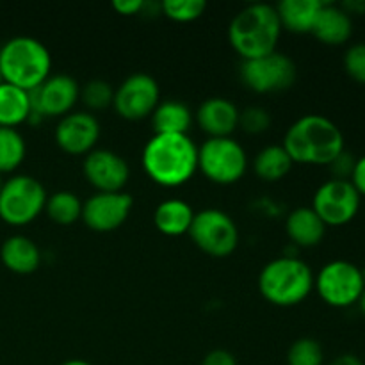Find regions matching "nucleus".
<instances>
[{
    "instance_id": "1",
    "label": "nucleus",
    "mask_w": 365,
    "mask_h": 365,
    "mask_svg": "<svg viewBox=\"0 0 365 365\" xmlns=\"http://www.w3.org/2000/svg\"><path fill=\"white\" fill-rule=\"evenodd\" d=\"M143 168L155 184L184 185L198 171V146L187 134H153L143 148Z\"/></svg>"
},
{
    "instance_id": "2",
    "label": "nucleus",
    "mask_w": 365,
    "mask_h": 365,
    "mask_svg": "<svg viewBox=\"0 0 365 365\" xmlns=\"http://www.w3.org/2000/svg\"><path fill=\"white\" fill-rule=\"evenodd\" d=\"M282 146L292 163L330 166L344 152V135L328 118L305 114L289 127Z\"/></svg>"
},
{
    "instance_id": "3",
    "label": "nucleus",
    "mask_w": 365,
    "mask_h": 365,
    "mask_svg": "<svg viewBox=\"0 0 365 365\" xmlns=\"http://www.w3.org/2000/svg\"><path fill=\"white\" fill-rule=\"evenodd\" d=\"M282 24L274 6L250 4L239 11L228 27V41L242 61L259 59L277 52Z\"/></svg>"
},
{
    "instance_id": "4",
    "label": "nucleus",
    "mask_w": 365,
    "mask_h": 365,
    "mask_svg": "<svg viewBox=\"0 0 365 365\" xmlns=\"http://www.w3.org/2000/svg\"><path fill=\"white\" fill-rule=\"evenodd\" d=\"M52 71V56L45 43L31 36H16L0 46L2 81L32 91L41 86Z\"/></svg>"
},
{
    "instance_id": "5",
    "label": "nucleus",
    "mask_w": 365,
    "mask_h": 365,
    "mask_svg": "<svg viewBox=\"0 0 365 365\" xmlns=\"http://www.w3.org/2000/svg\"><path fill=\"white\" fill-rule=\"evenodd\" d=\"M259 291L266 302L277 307H294L314 291V273L298 257H278L262 267Z\"/></svg>"
},
{
    "instance_id": "6",
    "label": "nucleus",
    "mask_w": 365,
    "mask_h": 365,
    "mask_svg": "<svg viewBox=\"0 0 365 365\" xmlns=\"http://www.w3.org/2000/svg\"><path fill=\"white\" fill-rule=\"evenodd\" d=\"M46 191L39 180L29 175H14L4 180L0 191V220L13 227L32 223L45 210Z\"/></svg>"
},
{
    "instance_id": "7",
    "label": "nucleus",
    "mask_w": 365,
    "mask_h": 365,
    "mask_svg": "<svg viewBox=\"0 0 365 365\" xmlns=\"http://www.w3.org/2000/svg\"><path fill=\"white\" fill-rule=\"evenodd\" d=\"M246 170L248 155L234 138H209L198 146V171L214 184H234Z\"/></svg>"
},
{
    "instance_id": "8",
    "label": "nucleus",
    "mask_w": 365,
    "mask_h": 365,
    "mask_svg": "<svg viewBox=\"0 0 365 365\" xmlns=\"http://www.w3.org/2000/svg\"><path fill=\"white\" fill-rule=\"evenodd\" d=\"M314 287L327 305L346 309L359 303L365 289V274L348 260H334L321 267L314 278Z\"/></svg>"
},
{
    "instance_id": "9",
    "label": "nucleus",
    "mask_w": 365,
    "mask_h": 365,
    "mask_svg": "<svg viewBox=\"0 0 365 365\" xmlns=\"http://www.w3.org/2000/svg\"><path fill=\"white\" fill-rule=\"evenodd\" d=\"M192 242L216 259L232 255L239 245V228L230 214L221 209H203L195 214L189 228Z\"/></svg>"
},
{
    "instance_id": "10",
    "label": "nucleus",
    "mask_w": 365,
    "mask_h": 365,
    "mask_svg": "<svg viewBox=\"0 0 365 365\" xmlns=\"http://www.w3.org/2000/svg\"><path fill=\"white\" fill-rule=\"evenodd\" d=\"M296 75L298 70L294 61L280 52H273L259 59L242 61L239 70L242 84L259 95L285 91L294 84Z\"/></svg>"
},
{
    "instance_id": "11",
    "label": "nucleus",
    "mask_w": 365,
    "mask_h": 365,
    "mask_svg": "<svg viewBox=\"0 0 365 365\" xmlns=\"http://www.w3.org/2000/svg\"><path fill=\"white\" fill-rule=\"evenodd\" d=\"M160 102V89L148 73H132L114 89L113 107L125 120H143L152 116Z\"/></svg>"
},
{
    "instance_id": "12",
    "label": "nucleus",
    "mask_w": 365,
    "mask_h": 365,
    "mask_svg": "<svg viewBox=\"0 0 365 365\" xmlns=\"http://www.w3.org/2000/svg\"><path fill=\"white\" fill-rule=\"evenodd\" d=\"M312 209L327 227H342L359 214L360 195L349 180L331 178L319 185Z\"/></svg>"
},
{
    "instance_id": "13",
    "label": "nucleus",
    "mask_w": 365,
    "mask_h": 365,
    "mask_svg": "<svg viewBox=\"0 0 365 365\" xmlns=\"http://www.w3.org/2000/svg\"><path fill=\"white\" fill-rule=\"evenodd\" d=\"M31 114L41 120L52 116H66L71 107L81 98V86L71 75H50L41 86L29 91Z\"/></svg>"
},
{
    "instance_id": "14",
    "label": "nucleus",
    "mask_w": 365,
    "mask_h": 365,
    "mask_svg": "<svg viewBox=\"0 0 365 365\" xmlns=\"http://www.w3.org/2000/svg\"><path fill=\"white\" fill-rule=\"evenodd\" d=\"M134 207L128 192H95L82 203V221L93 232H113L127 221Z\"/></svg>"
},
{
    "instance_id": "15",
    "label": "nucleus",
    "mask_w": 365,
    "mask_h": 365,
    "mask_svg": "<svg viewBox=\"0 0 365 365\" xmlns=\"http://www.w3.org/2000/svg\"><path fill=\"white\" fill-rule=\"evenodd\" d=\"M84 177L96 192H120L130 178V168L120 153L107 148H95L82 163Z\"/></svg>"
},
{
    "instance_id": "16",
    "label": "nucleus",
    "mask_w": 365,
    "mask_h": 365,
    "mask_svg": "<svg viewBox=\"0 0 365 365\" xmlns=\"http://www.w3.org/2000/svg\"><path fill=\"white\" fill-rule=\"evenodd\" d=\"M53 138L63 152L70 155H88L100 139V123L86 110L68 113L57 123Z\"/></svg>"
},
{
    "instance_id": "17",
    "label": "nucleus",
    "mask_w": 365,
    "mask_h": 365,
    "mask_svg": "<svg viewBox=\"0 0 365 365\" xmlns=\"http://www.w3.org/2000/svg\"><path fill=\"white\" fill-rule=\"evenodd\" d=\"M239 114L241 110L232 100L212 96L200 103L196 121L209 138H230L232 132L239 127Z\"/></svg>"
},
{
    "instance_id": "18",
    "label": "nucleus",
    "mask_w": 365,
    "mask_h": 365,
    "mask_svg": "<svg viewBox=\"0 0 365 365\" xmlns=\"http://www.w3.org/2000/svg\"><path fill=\"white\" fill-rule=\"evenodd\" d=\"M0 260L16 274H32L41 264V252L32 239L25 235H11L2 242Z\"/></svg>"
},
{
    "instance_id": "19",
    "label": "nucleus",
    "mask_w": 365,
    "mask_h": 365,
    "mask_svg": "<svg viewBox=\"0 0 365 365\" xmlns=\"http://www.w3.org/2000/svg\"><path fill=\"white\" fill-rule=\"evenodd\" d=\"M312 34L324 45H342L353 34L351 16L341 6L323 4L312 27Z\"/></svg>"
},
{
    "instance_id": "20",
    "label": "nucleus",
    "mask_w": 365,
    "mask_h": 365,
    "mask_svg": "<svg viewBox=\"0 0 365 365\" xmlns=\"http://www.w3.org/2000/svg\"><path fill=\"white\" fill-rule=\"evenodd\" d=\"M285 228L292 245L302 248L317 246L327 234V225L314 212L312 207H298L291 210L285 221Z\"/></svg>"
},
{
    "instance_id": "21",
    "label": "nucleus",
    "mask_w": 365,
    "mask_h": 365,
    "mask_svg": "<svg viewBox=\"0 0 365 365\" xmlns=\"http://www.w3.org/2000/svg\"><path fill=\"white\" fill-rule=\"evenodd\" d=\"M195 214L187 202L180 198H171L157 205L153 212V225L160 234L168 237H178V235L189 234Z\"/></svg>"
},
{
    "instance_id": "22",
    "label": "nucleus",
    "mask_w": 365,
    "mask_h": 365,
    "mask_svg": "<svg viewBox=\"0 0 365 365\" xmlns=\"http://www.w3.org/2000/svg\"><path fill=\"white\" fill-rule=\"evenodd\" d=\"M323 4L321 0H282L274 6V9L280 18L282 29H287L296 34H307L312 32Z\"/></svg>"
},
{
    "instance_id": "23",
    "label": "nucleus",
    "mask_w": 365,
    "mask_h": 365,
    "mask_svg": "<svg viewBox=\"0 0 365 365\" xmlns=\"http://www.w3.org/2000/svg\"><path fill=\"white\" fill-rule=\"evenodd\" d=\"M192 125V113L177 100L159 102L152 113L153 134H187Z\"/></svg>"
},
{
    "instance_id": "24",
    "label": "nucleus",
    "mask_w": 365,
    "mask_h": 365,
    "mask_svg": "<svg viewBox=\"0 0 365 365\" xmlns=\"http://www.w3.org/2000/svg\"><path fill=\"white\" fill-rule=\"evenodd\" d=\"M31 116V98L29 91L13 84H0V127L16 128L27 123Z\"/></svg>"
},
{
    "instance_id": "25",
    "label": "nucleus",
    "mask_w": 365,
    "mask_h": 365,
    "mask_svg": "<svg viewBox=\"0 0 365 365\" xmlns=\"http://www.w3.org/2000/svg\"><path fill=\"white\" fill-rule=\"evenodd\" d=\"M292 159L282 145H269L260 150L253 160V171L257 177L267 182H277L291 171Z\"/></svg>"
},
{
    "instance_id": "26",
    "label": "nucleus",
    "mask_w": 365,
    "mask_h": 365,
    "mask_svg": "<svg viewBox=\"0 0 365 365\" xmlns=\"http://www.w3.org/2000/svg\"><path fill=\"white\" fill-rule=\"evenodd\" d=\"M46 216L57 225H71L82 216V200L71 191H57L46 196Z\"/></svg>"
},
{
    "instance_id": "27",
    "label": "nucleus",
    "mask_w": 365,
    "mask_h": 365,
    "mask_svg": "<svg viewBox=\"0 0 365 365\" xmlns=\"http://www.w3.org/2000/svg\"><path fill=\"white\" fill-rule=\"evenodd\" d=\"M27 153L25 139L16 128L0 127V175L11 173L21 166Z\"/></svg>"
},
{
    "instance_id": "28",
    "label": "nucleus",
    "mask_w": 365,
    "mask_h": 365,
    "mask_svg": "<svg viewBox=\"0 0 365 365\" xmlns=\"http://www.w3.org/2000/svg\"><path fill=\"white\" fill-rule=\"evenodd\" d=\"M323 346L310 337H302L291 344L287 351V365H323Z\"/></svg>"
},
{
    "instance_id": "29",
    "label": "nucleus",
    "mask_w": 365,
    "mask_h": 365,
    "mask_svg": "<svg viewBox=\"0 0 365 365\" xmlns=\"http://www.w3.org/2000/svg\"><path fill=\"white\" fill-rule=\"evenodd\" d=\"M205 9V0H163L160 2V13L180 24L198 20Z\"/></svg>"
},
{
    "instance_id": "30",
    "label": "nucleus",
    "mask_w": 365,
    "mask_h": 365,
    "mask_svg": "<svg viewBox=\"0 0 365 365\" xmlns=\"http://www.w3.org/2000/svg\"><path fill=\"white\" fill-rule=\"evenodd\" d=\"M82 102L93 110H102L106 107L113 106L114 100V89L113 86L102 78H93V81L86 82L81 89Z\"/></svg>"
},
{
    "instance_id": "31",
    "label": "nucleus",
    "mask_w": 365,
    "mask_h": 365,
    "mask_svg": "<svg viewBox=\"0 0 365 365\" xmlns=\"http://www.w3.org/2000/svg\"><path fill=\"white\" fill-rule=\"evenodd\" d=\"M271 114L264 107H248L239 114V127L248 134H262L269 128Z\"/></svg>"
},
{
    "instance_id": "32",
    "label": "nucleus",
    "mask_w": 365,
    "mask_h": 365,
    "mask_svg": "<svg viewBox=\"0 0 365 365\" xmlns=\"http://www.w3.org/2000/svg\"><path fill=\"white\" fill-rule=\"evenodd\" d=\"M344 68L353 81L365 84V43H356L346 50Z\"/></svg>"
},
{
    "instance_id": "33",
    "label": "nucleus",
    "mask_w": 365,
    "mask_h": 365,
    "mask_svg": "<svg viewBox=\"0 0 365 365\" xmlns=\"http://www.w3.org/2000/svg\"><path fill=\"white\" fill-rule=\"evenodd\" d=\"M330 168L334 170L335 178H339V180H348V177H351L353 173V168H355V159H353L351 153H348L344 150V152L330 164Z\"/></svg>"
},
{
    "instance_id": "34",
    "label": "nucleus",
    "mask_w": 365,
    "mask_h": 365,
    "mask_svg": "<svg viewBox=\"0 0 365 365\" xmlns=\"http://www.w3.org/2000/svg\"><path fill=\"white\" fill-rule=\"evenodd\" d=\"M202 365H237V360L227 349H212L207 353Z\"/></svg>"
},
{
    "instance_id": "35",
    "label": "nucleus",
    "mask_w": 365,
    "mask_h": 365,
    "mask_svg": "<svg viewBox=\"0 0 365 365\" xmlns=\"http://www.w3.org/2000/svg\"><path fill=\"white\" fill-rule=\"evenodd\" d=\"M113 9L120 14H125V16H132V14L143 13L145 0H114Z\"/></svg>"
},
{
    "instance_id": "36",
    "label": "nucleus",
    "mask_w": 365,
    "mask_h": 365,
    "mask_svg": "<svg viewBox=\"0 0 365 365\" xmlns=\"http://www.w3.org/2000/svg\"><path fill=\"white\" fill-rule=\"evenodd\" d=\"M349 182L359 191L360 196H365V155L355 160V168H353L351 180Z\"/></svg>"
},
{
    "instance_id": "37",
    "label": "nucleus",
    "mask_w": 365,
    "mask_h": 365,
    "mask_svg": "<svg viewBox=\"0 0 365 365\" xmlns=\"http://www.w3.org/2000/svg\"><path fill=\"white\" fill-rule=\"evenodd\" d=\"M330 365H364V362L353 353H344V355L337 356Z\"/></svg>"
},
{
    "instance_id": "38",
    "label": "nucleus",
    "mask_w": 365,
    "mask_h": 365,
    "mask_svg": "<svg viewBox=\"0 0 365 365\" xmlns=\"http://www.w3.org/2000/svg\"><path fill=\"white\" fill-rule=\"evenodd\" d=\"M341 7L346 11V13L349 14V16H351L353 13H365V0H362V2H360V0H353V2H344Z\"/></svg>"
},
{
    "instance_id": "39",
    "label": "nucleus",
    "mask_w": 365,
    "mask_h": 365,
    "mask_svg": "<svg viewBox=\"0 0 365 365\" xmlns=\"http://www.w3.org/2000/svg\"><path fill=\"white\" fill-rule=\"evenodd\" d=\"M63 365H91V364H89V362H84V360L73 359V360H68V362H64Z\"/></svg>"
},
{
    "instance_id": "40",
    "label": "nucleus",
    "mask_w": 365,
    "mask_h": 365,
    "mask_svg": "<svg viewBox=\"0 0 365 365\" xmlns=\"http://www.w3.org/2000/svg\"><path fill=\"white\" fill-rule=\"evenodd\" d=\"M359 305H360V310H362V314L365 316V289H364L362 296H360V299H359Z\"/></svg>"
},
{
    "instance_id": "41",
    "label": "nucleus",
    "mask_w": 365,
    "mask_h": 365,
    "mask_svg": "<svg viewBox=\"0 0 365 365\" xmlns=\"http://www.w3.org/2000/svg\"><path fill=\"white\" fill-rule=\"evenodd\" d=\"M2 185H4V178H2V175H0V191H2Z\"/></svg>"
},
{
    "instance_id": "42",
    "label": "nucleus",
    "mask_w": 365,
    "mask_h": 365,
    "mask_svg": "<svg viewBox=\"0 0 365 365\" xmlns=\"http://www.w3.org/2000/svg\"><path fill=\"white\" fill-rule=\"evenodd\" d=\"M2 82H4V81H2V75H0V84H2Z\"/></svg>"
}]
</instances>
